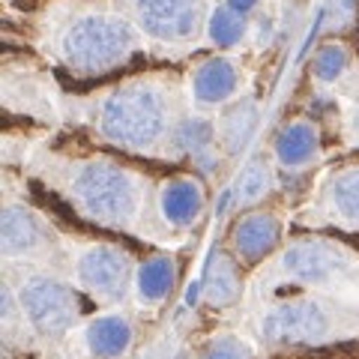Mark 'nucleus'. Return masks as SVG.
<instances>
[{
	"instance_id": "dca6fc26",
	"label": "nucleus",
	"mask_w": 359,
	"mask_h": 359,
	"mask_svg": "<svg viewBox=\"0 0 359 359\" xmlns=\"http://www.w3.org/2000/svg\"><path fill=\"white\" fill-rule=\"evenodd\" d=\"M201 290H204V299L216 309H224V306H231V302H237V297H240V269L224 252H216L210 257Z\"/></svg>"
},
{
	"instance_id": "6ab92c4d",
	"label": "nucleus",
	"mask_w": 359,
	"mask_h": 359,
	"mask_svg": "<svg viewBox=\"0 0 359 359\" xmlns=\"http://www.w3.org/2000/svg\"><path fill=\"white\" fill-rule=\"evenodd\" d=\"M174 144H177V150L192 156L198 165H210L212 147H216V129H212L210 120H204V117H183Z\"/></svg>"
},
{
	"instance_id": "39448f33",
	"label": "nucleus",
	"mask_w": 359,
	"mask_h": 359,
	"mask_svg": "<svg viewBox=\"0 0 359 359\" xmlns=\"http://www.w3.org/2000/svg\"><path fill=\"white\" fill-rule=\"evenodd\" d=\"M135 27L165 45L192 42L207 15L204 0H129Z\"/></svg>"
},
{
	"instance_id": "0eeeda50",
	"label": "nucleus",
	"mask_w": 359,
	"mask_h": 359,
	"mask_svg": "<svg viewBox=\"0 0 359 359\" xmlns=\"http://www.w3.org/2000/svg\"><path fill=\"white\" fill-rule=\"evenodd\" d=\"M330 332V311L314 299H287L264 314L261 335L269 344H311Z\"/></svg>"
},
{
	"instance_id": "aec40b11",
	"label": "nucleus",
	"mask_w": 359,
	"mask_h": 359,
	"mask_svg": "<svg viewBox=\"0 0 359 359\" xmlns=\"http://www.w3.org/2000/svg\"><path fill=\"white\" fill-rule=\"evenodd\" d=\"M269 186H273V174H269V165L261 162V159H255L245 165V171L240 174L237 180V186L228 192V201H233L237 207H249L255 204V201H261L266 192H269Z\"/></svg>"
},
{
	"instance_id": "423d86ee",
	"label": "nucleus",
	"mask_w": 359,
	"mask_h": 359,
	"mask_svg": "<svg viewBox=\"0 0 359 359\" xmlns=\"http://www.w3.org/2000/svg\"><path fill=\"white\" fill-rule=\"evenodd\" d=\"M75 278L96 299L117 302L126 297V287L132 278V257L120 245L93 243L75 257Z\"/></svg>"
},
{
	"instance_id": "5701e85b",
	"label": "nucleus",
	"mask_w": 359,
	"mask_h": 359,
	"mask_svg": "<svg viewBox=\"0 0 359 359\" xmlns=\"http://www.w3.org/2000/svg\"><path fill=\"white\" fill-rule=\"evenodd\" d=\"M201 359H252V347L237 335H219L204 347Z\"/></svg>"
},
{
	"instance_id": "7ed1b4c3",
	"label": "nucleus",
	"mask_w": 359,
	"mask_h": 359,
	"mask_svg": "<svg viewBox=\"0 0 359 359\" xmlns=\"http://www.w3.org/2000/svg\"><path fill=\"white\" fill-rule=\"evenodd\" d=\"M138 51V27L108 9L75 13L57 33V54L75 75H105Z\"/></svg>"
},
{
	"instance_id": "b1692460",
	"label": "nucleus",
	"mask_w": 359,
	"mask_h": 359,
	"mask_svg": "<svg viewBox=\"0 0 359 359\" xmlns=\"http://www.w3.org/2000/svg\"><path fill=\"white\" fill-rule=\"evenodd\" d=\"M261 4V0H224V6H231V9H237L240 15H245V13H252V9Z\"/></svg>"
},
{
	"instance_id": "f3484780",
	"label": "nucleus",
	"mask_w": 359,
	"mask_h": 359,
	"mask_svg": "<svg viewBox=\"0 0 359 359\" xmlns=\"http://www.w3.org/2000/svg\"><path fill=\"white\" fill-rule=\"evenodd\" d=\"M257 120H261L257 105L252 102V99H240V102L222 117V126H219V138L224 144V150L240 153L245 144L252 141V135L257 129Z\"/></svg>"
},
{
	"instance_id": "f257e3e1",
	"label": "nucleus",
	"mask_w": 359,
	"mask_h": 359,
	"mask_svg": "<svg viewBox=\"0 0 359 359\" xmlns=\"http://www.w3.org/2000/svg\"><path fill=\"white\" fill-rule=\"evenodd\" d=\"M96 132L108 144L132 153H150L177 138V87L168 78H132L99 99Z\"/></svg>"
},
{
	"instance_id": "412c9836",
	"label": "nucleus",
	"mask_w": 359,
	"mask_h": 359,
	"mask_svg": "<svg viewBox=\"0 0 359 359\" xmlns=\"http://www.w3.org/2000/svg\"><path fill=\"white\" fill-rule=\"evenodd\" d=\"M243 33H245V15H240L237 9L222 4L207 15V36L212 45H219V48L237 45L243 39Z\"/></svg>"
},
{
	"instance_id": "1a4fd4ad",
	"label": "nucleus",
	"mask_w": 359,
	"mask_h": 359,
	"mask_svg": "<svg viewBox=\"0 0 359 359\" xmlns=\"http://www.w3.org/2000/svg\"><path fill=\"white\" fill-rule=\"evenodd\" d=\"M240 87V66L224 54H212V57L201 60L192 78H189V90L198 105L212 108V105H224L228 99L237 93Z\"/></svg>"
},
{
	"instance_id": "4468645a",
	"label": "nucleus",
	"mask_w": 359,
	"mask_h": 359,
	"mask_svg": "<svg viewBox=\"0 0 359 359\" xmlns=\"http://www.w3.org/2000/svg\"><path fill=\"white\" fill-rule=\"evenodd\" d=\"M320 150V132L311 120H294L276 135V159L282 168L309 165Z\"/></svg>"
},
{
	"instance_id": "9b49d317",
	"label": "nucleus",
	"mask_w": 359,
	"mask_h": 359,
	"mask_svg": "<svg viewBox=\"0 0 359 359\" xmlns=\"http://www.w3.org/2000/svg\"><path fill=\"white\" fill-rule=\"evenodd\" d=\"M282 240V222L273 212H249L233 228V249L245 264H257Z\"/></svg>"
},
{
	"instance_id": "9d476101",
	"label": "nucleus",
	"mask_w": 359,
	"mask_h": 359,
	"mask_svg": "<svg viewBox=\"0 0 359 359\" xmlns=\"http://www.w3.org/2000/svg\"><path fill=\"white\" fill-rule=\"evenodd\" d=\"M51 231L36 212L25 204H6L4 210V255L33 257L48 249Z\"/></svg>"
},
{
	"instance_id": "2eb2a0df",
	"label": "nucleus",
	"mask_w": 359,
	"mask_h": 359,
	"mask_svg": "<svg viewBox=\"0 0 359 359\" xmlns=\"http://www.w3.org/2000/svg\"><path fill=\"white\" fill-rule=\"evenodd\" d=\"M177 285V261L168 255H153L147 257L138 269H135V290L144 306H159L162 299Z\"/></svg>"
},
{
	"instance_id": "f8f14e48",
	"label": "nucleus",
	"mask_w": 359,
	"mask_h": 359,
	"mask_svg": "<svg viewBox=\"0 0 359 359\" xmlns=\"http://www.w3.org/2000/svg\"><path fill=\"white\" fill-rule=\"evenodd\" d=\"M204 210V189L192 177L168 180L159 192V212L171 228H189Z\"/></svg>"
},
{
	"instance_id": "ddd939ff",
	"label": "nucleus",
	"mask_w": 359,
	"mask_h": 359,
	"mask_svg": "<svg viewBox=\"0 0 359 359\" xmlns=\"http://www.w3.org/2000/svg\"><path fill=\"white\" fill-rule=\"evenodd\" d=\"M84 339H87V347L93 356L114 359V356H123L132 347L135 330H132V320L126 314H102V318H96L87 327Z\"/></svg>"
},
{
	"instance_id": "a211bd4d",
	"label": "nucleus",
	"mask_w": 359,
	"mask_h": 359,
	"mask_svg": "<svg viewBox=\"0 0 359 359\" xmlns=\"http://www.w3.org/2000/svg\"><path fill=\"white\" fill-rule=\"evenodd\" d=\"M330 210L351 228H359V168H344L330 180Z\"/></svg>"
},
{
	"instance_id": "6e6552de",
	"label": "nucleus",
	"mask_w": 359,
	"mask_h": 359,
	"mask_svg": "<svg viewBox=\"0 0 359 359\" xmlns=\"http://www.w3.org/2000/svg\"><path fill=\"white\" fill-rule=\"evenodd\" d=\"M351 255L327 240H302L282 255V269L299 285H327L351 269Z\"/></svg>"
},
{
	"instance_id": "f03ea898",
	"label": "nucleus",
	"mask_w": 359,
	"mask_h": 359,
	"mask_svg": "<svg viewBox=\"0 0 359 359\" xmlns=\"http://www.w3.org/2000/svg\"><path fill=\"white\" fill-rule=\"evenodd\" d=\"M66 192L84 219L129 231L144 207V180L114 159H78L66 174Z\"/></svg>"
},
{
	"instance_id": "4be33fe9",
	"label": "nucleus",
	"mask_w": 359,
	"mask_h": 359,
	"mask_svg": "<svg viewBox=\"0 0 359 359\" xmlns=\"http://www.w3.org/2000/svg\"><path fill=\"white\" fill-rule=\"evenodd\" d=\"M347 66V48L344 45H323L318 51V57H314V75H318V81H335Z\"/></svg>"
},
{
	"instance_id": "20e7f679",
	"label": "nucleus",
	"mask_w": 359,
	"mask_h": 359,
	"mask_svg": "<svg viewBox=\"0 0 359 359\" xmlns=\"http://www.w3.org/2000/svg\"><path fill=\"white\" fill-rule=\"evenodd\" d=\"M21 314L30 320V327L36 330L45 339H60L66 335L78 314H81V306H78V294L60 282L54 276H27L21 287L15 290Z\"/></svg>"
}]
</instances>
